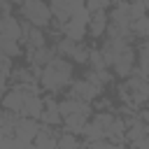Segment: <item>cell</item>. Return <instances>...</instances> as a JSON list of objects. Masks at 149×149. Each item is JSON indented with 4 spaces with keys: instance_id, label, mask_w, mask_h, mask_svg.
Returning a JSON list of instances; mask_svg holds the SVG:
<instances>
[{
    "instance_id": "obj_10",
    "label": "cell",
    "mask_w": 149,
    "mask_h": 149,
    "mask_svg": "<svg viewBox=\"0 0 149 149\" xmlns=\"http://www.w3.org/2000/svg\"><path fill=\"white\" fill-rule=\"evenodd\" d=\"M72 2L70 0H51L49 9H51V19H56L58 23H68L70 21V14H72Z\"/></svg>"
},
{
    "instance_id": "obj_28",
    "label": "cell",
    "mask_w": 149,
    "mask_h": 149,
    "mask_svg": "<svg viewBox=\"0 0 149 149\" xmlns=\"http://www.w3.org/2000/svg\"><path fill=\"white\" fill-rule=\"evenodd\" d=\"M12 14V2L9 0H0V19Z\"/></svg>"
},
{
    "instance_id": "obj_11",
    "label": "cell",
    "mask_w": 149,
    "mask_h": 149,
    "mask_svg": "<svg viewBox=\"0 0 149 149\" xmlns=\"http://www.w3.org/2000/svg\"><path fill=\"white\" fill-rule=\"evenodd\" d=\"M105 140H109V142H114V144H123V142H126V121H123L121 116H114L112 126H109L107 133H105Z\"/></svg>"
},
{
    "instance_id": "obj_19",
    "label": "cell",
    "mask_w": 149,
    "mask_h": 149,
    "mask_svg": "<svg viewBox=\"0 0 149 149\" xmlns=\"http://www.w3.org/2000/svg\"><path fill=\"white\" fill-rule=\"evenodd\" d=\"M130 33H133L135 37H144V40H147V37H149V14L130 21Z\"/></svg>"
},
{
    "instance_id": "obj_23",
    "label": "cell",
    "mask_w": 149,
    "mask_h": 149,
    "mask_svg": "<svg viewBox=\"0 0 149 149\" xmlns=\"http://www.w3.org/2000/svg\"><path fill=\"white\" fill-rule=\"evenodd\" d=\"M135 56H137V65L149 68V42H147V40H144V42L135 49Z\"/></svg>"
},
{
    "instance_id": "obj_3",
    "label": "cell",
    "mask_w": 149,
    "mask_h": 149,
    "mask_svg": "<svg viewBox=\"0 0 149 149\" xmlns=\"http://www.w3.org/2000/svg\"><path fill=\"white\" fill-rule=\"evenodd\" d=\"M105 86H98V84H91L86 79H72L70 86H68V98H74V100H81V102H93L100 93H102Z\"/></svg>"
},
{
    "instance_id": "obj_25",
    "label": "cell",
    "mask_w": 149,
    "mask_h": 149,
    "mask_svg": "<svg viewBox=\"0 0 149 149\" xmlns=\"http://www.w3.org/2000/svg\"><path fill=\"white\" fill-rule=\"evenodd\" d=\"M84 7H86L91 14H95V12H100V9H107V7H109V0H86Z\"/></svg>"
},
{
    "instance_id": "obj_29",
    "label": "cell",
    "mask_w": 149,
    "mask_h": 149,
    "mask_svg": "<svg viewBox=\"0 0 149 149\" xmlns=\"http://www.w3.org/2000/svg\"><path fill=\"white\" fill-rule=\"evenodd\" d=\"M5 91H7V74L0 72V98L5 95Z\"/></svg>"
},
{
    "instance_id": "obj_33",
    "label": "cell",
    "mask_w": 149,
    "mask_h": 149,
    "mask_svg": "<svg viewBox=\"0 0 149 149\" xmlns=\"http://www.w3.org/2000/svg\"><path fill=\"white\" fill-rule=\"evenodd\" d=\"M130 2H142V0H130Z\"/></svg>"
},
{
    "instance_id": "obj_4",
    "label": "cell",
    "mask_w": 149,
    "mask_h": 149,
    "mask_svg": "<svg viewBox=\"0 0 149 149\" xmlns=\"http://www.w3.org/2000/svg\"><path fill=\"white\" fill-rule=\"evenodd\" d=\"M135 63H137V56H135V49L130 47V49H126L123 54H119V58H116L114 65H112V72H114L116 77H121V79H128L130 72H133V68H135Z\"/></svg>"
},
{
    "instance_id": "obj_31",
    "label": "cell",
    "mask_w": 149,
    "mask_h": 149,
    "mask_svg": "<svg viewBox=\"0 0 149 149\" xmlns=\"http://www.w3.org/2000/svg\"><path fill=\"white\" fill-rule=\"evenodd\" d=\"M119 2H123V0H109V5H119Z\"/></svg>"
},
{
    "instance_id": "obj_2",
    "label": "cell",
    "mask_w": 149,
    "mask_h": 149,
    "mask_svg": "<svg viewBox=\"0 0 149 149\" xmlns=\"http://www.w3.org/2000/svg\"><path fill=\"white\" fill-rule=\"evenodd\" d=\"M21 7V16L30 23V26H35V28H49V23H51V9H49V5L44 2V0H26L23 5H19Z\"/></svg>"
},
{
    "instance_id": "obj_20",
    "label": "cell",
    "mask_w": 149,
    "mask_h": 149,
    "mask_svg": "<svg viewBox=\"0 0 149 149\" xmlns=\"http://www.w3.org/2000/svg\"><path fill=\"white\" fill-rule=\"evenodd\" d=\"M88 54H91V47H86V44H81V42H77L74 44V49H72V54L68 56L72 63H88Z\"/></svg>"
},
{
    "instance_id": "obj_8",
    "label": "cell",
    "mask_w": 149,
    "mask_h": 149,
    "mask_svg": "<svg viewBox=\"0 0 149 149\" xmlns=\"http://www.w3.org/2000/svg\"><path fill=\"white\" fill-rule=\"evenodd\" d=\"M86 121H88V114H84V112L68 114V116H63V130L65 133H72V135H81Z\"/></svg>"
},
{
    "instance_id": "obj_27",
    "label": "cell",
    "mask_w": 149,
    "mask_h": 149,
    "mask_svg": "<svg viewBox=\"0 0 149 149\" xmlns=\"http://www.w3.org/2000/svg\"><path fill=\"white\" fill-rule=\"evenodd\" d=\"M130 149H149V135H142L130 142Z\"/></svg>"
},
{
    "instance_id": "obj_26",
    "label": "cell",
    "mask_w": 149,
    "mask_h": 149,
    "mask_svg": "<svg viewBox=\"0 0 149 149\" xmlns=\"http://www.w3.org/2000/svg\"><path fill=\"white\" fill-rule=\"evenodd\" d=\"M144 14H147L144 2H130V21H135V19H140V16H144Z\"/></svg>"
},
{
    "instance_id": "obj_30",
    "label": "cell",
    "mask_w": 149,
    "mask_h": 149,
    "mask_svg": "<svg viewBox=\"0 0 149 149\" xmlns=\"http://www.w3.org/2000/svg\"><path fill=\"white\" fill-rule=\"evenodd\" d=\"M12 2H14V5H23L26 0H12Z\"/></svg>"
},
{
    "instance_id": "obj_6",
    "label": "cell",
    "mask_w": 149,
    "mask_h": 149,
    "mask_svg": "<svg viewBox=\"0 0 149 149\" xmlns=\"http://www.w3.org/2000/svg\"><path fill=\"white\" fill-rule=\"evenodd\" d=\"M44 109L40 114V123H47V126H63V116L58 112V102L54 100V95H44Z\"/></svg>"
},
{
    "instance_id": "obj_22",
    "label": "cell",
    "mask_w": 149,
    "mask_h": 149,
    "mask_svg": "<svg viewBox=\"0 0 149 149\" xmlns=\"http://www.w3.org/2000/svg\"><path fill=\"white\" fill-rule=\"evenodd\" d=\"M84 149H126L123 144H114L109 140H95V142H84Z\"/></svg>"
},
{
    "instance_id": "obj_1",
    "label": "cell",
    "mask_w": 149,
    "mask_h": 149,
    "mask_svg": "<svg viewBox=\"0 0 149 149\" xmlns=\"http://www.w3.org/2000/svg\"><path fill=\"white\" fill-rule=\"evenodd\" d=\"M72 81V63L56 56L51 63H47L40 72V86L47 93H58L63 88H68Z\"/></svg>"
},
{
    "instance_id": "obj_32",
    "label": "cell",
    "mask_w": 149,
    "mask_h": 149,
    "mask_svg": "<svg viewBox=\"0 0 149 149\" xmlns=\"http://www.w3.org/2000/svg\"><path fill=\"white\" fill-rule=\"evenodd\" d=\"M144 2V7H147V12H149V0H142Z\"/></svg>"
},
{
    "instance_id": "obj_7",
    "label": "cell",
    "mask_w": 149,
    "mask_h": 149,
    "mask_svg": "<svg viewBox=\"0 0 149 149\" xmlns=\"http://www.w3.org/2000/svg\"><path fill=\"white\" fill-rule=\"evenodd\" d=\"M23 105H26V93H21L16 86H12V88L5 91V95H2V107H5V109L21 114Z\"/></svg>"
},
{
    "instance_id": "obj_18",
    "label": "cell",
    "mask_w": 149,
    "mask_h": 149,
    "mask_svg": "<svg viewBox=\"0 0 149 149\" xmlns=\"http://www.w3.org/2000/svg\"><path fill=\"white\" fill-rule=\"evenodd\" d=\"M21 44H26V47H33V49H40V47H44L47 44V35L42 33V28H30L28 30V35L23 37V42Z\"/></svg>"
},
{
    "instance_id": "obj_21",
    "label": "cell",
    "mask_w": 149,
    "mask_h": 149,
    "mask_svg": "<svg viewBox=\"0 0 149 149\" xmlns=\"http://www.w3.org/2000/svg\"><path fill=\"white\" fill-rule=\"evenodd\" d=\"M56 147L58 149H79L81 144H79V140H77V135H72V133H61L58 135V140H56Z\"/></svg>"
},
{
    "instance_id": "obj_5",
    "label": "cell",
    "mask_w": 149,
    "mask_h": 149,
    "mask_svg": "<svg viewBox=\"0 0 149 149\" xmlns=\"http://www.w3.org/2000/svg\"><path fill=\"white\" fill-rule=\"evenodd\" d=\"M40 130V121L30 119V116H19L16 126H14V137H19L21 142H33L35 135Z\"/></svg>"
},
{
    "instance_id": "obj_9",
    "label": "cell",
    "mask_w": 149,
    "mask_h": 149,
    "mask_svg": "<svg viewBox=\"0 0 149 149\" xmlns=\"http://www.w3.org/2000/svg\"><path fill=\"white\" fill-rule=\"evenodd\" d=\"M107 23H109L107 12H105V9H100V12L91 14V21H88L86 30H88V35H91V37H102V35H105V30H107Z\"/></svg>"
},
{
    "instance_id": "obj_12",
    "label": "cell",
    "mask_w": 149,
    "mask_h": 149,
    "mask_svg": "<svg viewBox=\"0 0 149 149\" xmlns=\"http://www.w3.org/2000/svg\"><path fill=\"white\" fill-rule=\"evenodd\" d=\"M112 23H116V26H123V28H130V2L128 0H123V2H119V5H114V9H112Z\"/></svg>"
},
{
    "instance_id": "obj_13",
    "label": "cell",
    "mask_w": 149,
    "mask_h": 149,
    "mask_svg": "<svg viewBox=\"0 0 149 149\" xmlns=\"http://www.w3.org/2000/svg\"><path fill=\"white\" fill-rule=\"evenodd\" d=\"M42 109H44L42 95H26V105H23V109H21V116H30V119H37V121H40Z\"/></svg>"
},
{
    "instance_id": "obj_15",
    "label": "cell",
    "mask_w": 149,
    "mask_h": 149,
    "mask_svg": "<svg viewBox=\"0 0 149 149\" xmlns=\"http://www.w3.org/2000/svg\"><path fill=\"white\" fill-rule=\"evenodd\" d=\"M86 26L84 23H79V21H68V23H63V35L65 37H70V40H74V42H81L84 37H86Z\"/></svg>"
},
{
    "instance_id": "obj_16",
    "label": "cell",
    "mask_w": 149,
    "mask_h": 149,
    "mask_svg": "<svg viewBox=\"0 0 149 149\" xmlns=\"http://www.w3.org/2000/svg\"><path fill=\"white\" fill-rule=\"evenodd\" d=\"M81 135H84V140H86V142L105 140V128H102L95 119H88V121H86V126H84V130H81Z\"/></svg>"
},
{
    "instance_id": "obj_24",
    "label": "cell",
    "mask_w": 149,
    "mask_h": 149,
    "mask_svg": "<svg viewBox=\"0 0 149 149\" xmlns=\"http://www.w3.org/2000/svg\"><path fill=\"white\" fill-rule=\"evenodd\" d=\"M88 63H91V68H93L95 72L105 70V61H102V54H100V49H91V54H88Z\"/></svg>"
},
{
    "instance_id": "obj_17",
    "label": "cell",
    "mask_w": 149,
    "mask_h": 149,
    "mask_svg": "<svg viewBox=\"0 0 149 149\" xmlns=\"http://www.w3.org/2000/svg\"><path fill=\"white\" fill-rule=\"evenodd\" d=\"M0 26H2V35H7V37H12V40L19 42V37H21V23L12 14L9 16H2L0 19Z\"/></svg>"
},
{
    "instance_id": "obj_14",
    "label": "cell",
    "mask_w": 149,
    "mask_h": 149,
    "mask_svg": "<svg viewBox=\"0 0 149 149\" xmlns=\"http://www.w3.org/2000/svg\"><path fill=\"white\" fill-rule=\"evenodd\" d=\"M7 79H12L14 84H35V81H40V77L33 72L30 65L28 68H12V72H9Z\"/></svg>"
}]
</instances>
